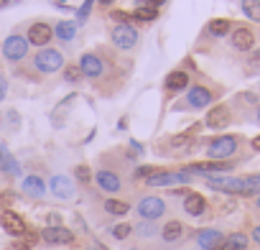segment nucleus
<instances>
[{"label": "nucleus", "instance_id": "obj_39", "mask_svg": "<svg viewBox=\"0 0 260 250\" xmlns=\"http://www.w3.org/2000/svg\"><path fill=\"white\" fill-rule=\"evenodd\" d=\"M46 222H49L46 227H61V217H59L56 212H51V214L46 217Z\"/></svg>", "mask_w": 260, "mask_h": 250}, {"label": "nucleus", "instance_id": "obj_44", "mask_svg": "<svg viewBox=\"0 0 260 250\" xmlns=\"http://www.w3.org/2000/svg\"><path fill=\"white\" fill-rule=\"evenodd\" d=\"M242 100H245V102H257V95H255V92H245Z\"/></svg>", "mask_w": 260, "mask_h": 250}, {"label": "nucleus", "instance_id": "obj_17", "mask_svg": "<svg viewBox=\"0 0 260 250\" xmlns=\"http://www.w3.org/2000/svg\"><path fill=\"white\" fill-rule=\"evenodd\" d=\"M49 189H51V194L56 197V199H72L74 197V184H72V179L69 176H54L51 181H49Z\"/></svg>", "mask_w": 260, "mask_h": 250}, {"label": "nucleus", "instance_id": "obj_9", "mask_svg": "<svg viewBox=\"0 0 260 250\" xmlns=\"http://www.w3.org/2000/svg\"><path fill=\"white\" fill-rule=\"evenodd\" d=\"M0 225H3V230H6L8 235H13V237H23V235L28 232L26 220H23L21 214H16L13 209H3V212H0Z\"/></svg>", "mask_w": 260, "mask_h": 250}, {"label": "nucleus", "instance_id": "obj_49", "mask_svg": "<svg viewBox=\"0 0 260 250\" xmlns=\"http://www.w3.org/2000/svg\"><path fill=\"white\" fill-rule=\"evenodd\" d=\"M255 117H257V122H260V102H257V110H255Z\"/></svg>", "mask_w": 260, "mask_h": 250}, {"label": "nucleus", "instance_id": "obj_11", "mask_svg": "<svg viewBox=\"0 0 260 250\" xmlns=\"http://www.w3.org/2000/svg\"><path fill=\"white\" fill-rule=\"evenodd\" d=\"M230 120H232L230 107H227V105H214V107L207 112L204 125H207V128H212V131H224L227 125H230Z\"/></svg>", "mask_w": 260, "mask_h": 250}, {"label": "nucleus", "instance_id": "obj_25", "mask_svg": "<svg viewBox=\"0 0 260 250\" xmlns=\"http://www.w3.org/2000/svg\"><path fill=\"white\" fill-rule=\"evenodd\" d=\"M232 21L230 18H212L209 23H207V34L209 36H214V39H222V36H227V34H232Z\"/></svg>", "mask_w": 260, "mask_h": 250}, {"label": "nucleus", "instance_id": "obj_5", "mask_svg": "<svg viewBox=\"0 0 260 250\" xmlns=\"http://www.w3.org/2000/svg\"><path fill=\"white\" fill-rule=\"evenodd\" d=\"M3 56L8 59V61H23L26 56H28V41L23 39V36H18V34H13V36H8L6 41H3Z\"/></svg>", "mask_w": 260, "mask_h": 250}, {"label": "nucleus", "instance_id": "obj_48", "mask_svg": "<svg viewBox=\"0 0 260 250\" xmlns=\"http://www.w3.org/2000/svg\"><path fill=\"white\" fill-rule=\"evenodd\" d=\"M6 6H11V0H0V8H6Z\"/></svg>", "mask_w": 260, "mask_h": 250}, {"label": "nucleus", "instance_id": "obj_19", "mask_svg": "<svg viewBox=\"0 0 260 250\" xmlns=\"http://www.w3.org/2000/svg\"><path fill=\"white\" fill-rule=\"evenodd\" d=\"M0 171H6L11 176H21V164L16 161V156L8 151L6 143H0Z\"/></svg>", "mask_w": 260, "mask_h": 250}, {"label": "nucleus", "instance_id": "obj_38", "mask_svg": "<svg viewBox=\"0 0 260 250\" xmlns=\"http://www.w3.org/2000/svg\"><path fill=\"white\" fill-rule=\"evenodd\" d=\"M156 171H158L156 166H141V169H136V174H133V176H136V179H148V176H151V174H156Z\"/></svg>", "mask_w": 260, "mask_h": 250}, {"label": "nucleus", "instance_id": "obj_27", "mask_svg": "<svg viewBox=\"0 0 260 250\" xmlns=\"http://www.w3.org/2000/svg\"><path fill=\"white\" fill-rule=\"evenodd\" d=\"M191 141H194V133H191V131H184V133H176V136L169 141V148H171L174 153H179V151H186V148L191 146Z\"/></svg>", "mask_w": 260, "mask_h": 250}, {"label": "nucleus", "instance_id": "obj_8", "mask_svg": "<svg viewBox=\"0 0 260 250\" xmlns=\"http://www.w3.org/2000/svg\"><path fill=\"white\" fill-rule=\"evenodd\" d=\"M191 181V174H186L184 169L181 171H156L146 179L148 186H171V184H189Z\"/></svg>", "mask_w": 260, "mask_h": 250}, {"label": "nucleus", "instance_id": "obj_18", "mask_svg": "<svg viewBox=\"0 0 260 250\" xmlns=\"http://www.w3.org/2000/svg\"><path fill=\"white\" fill-rule=\"evenodd\" d=\"M184 212H186L189 217H202V214L207 212V199H204L202 194H197V192H189V194L184 197Z\"/></svg>", "mask_w": 260, "mask_h": 250}, {"label": "nucleus", "instance_id": "obj_2", "mask_svg": "<svg viewBox=\"0 0 260 250\" xmlns=\"http://www.w3.org/2000/svg\"><path fill=\"white\" fill-rule=\"evenodd\" d=\"M34 67H36V72L54 74V72H59V69L64 67V54L46 46V49H41V51L34 54Z\"/></svg>", "mask_w": 260, "mask_h": 250}, {"label": "nucleus", "instance_id": "obj_40", "mask_svg": "<svg viewBox=\"0 0 260 250\" xmlns=\"http://www.w3.org/2000/svg\"><path fill=\"white\" fill-rule=\"evenodd\" d=\"M8 97V82H6V77L0 74V102H3Z\"/></svg>", "mask_w": 260, "mask_h": 250}, {"label": "nucleus", "instance_id": "obj_35", "mask_svg": "<svg viewBox=\"0 0 260 250\" xmlns=\"http://www.w3.org/2000/svg\"><path fill=\"white\" fill-rule=\"evenodd\" d=\"M92 6H94V0H84V3L77 8V23H84L92 13Z\"/></svg>", "mask_w": 260, "mask_h": 250}, {"label": "nucleus", "instance_id": "obj_12", "mask_svg": "<svg viewBox=\"0 0 260 250\" xmlns=\"http://www.w3.org/2000/svg\"><path fill=\"white\" fill-rule=\"evenodd\" d=\"M212 102H214V92H212L209 87H204V84H197V87H191V89L186 92V105L194 107V110H204V107H209Z\"/></svg>", "mask_w": 260, "mask_h": 250}, {"label": "nucleus", "instance_id": "obj_24", "mask_svg": "<svg viewBox=\"0 0 260 250\" xmlns=\"http://www.w3.org/2000/svg\"><path fill=\"white\" fill-rule=\"evenodd\" d=\"M161 240L164 242H179L181 237H184V225L179 222V220H171V222H166L164 227H161Z\"/></svg>", "mask_w": 260, "mask_h": 250}, {"label": "nucleus", "instance_id": "obj_29", "mask_svg": "<svg viewBox=\"0 0 260 250\" xmlns=\"http://www.w3.org/2000/svg\"><path fill=\"white\" fill-rule=\"evenodd\" d=\"M240 8L250 21L260 23V0H240Z\"/></svg>", "mask_w": 260, "mask_h": 250}, {"label": "nucleus", "instance_id": "obj_45", "mask_svg": "<svg viewBox=\"0 0 260 250\" xmlns=\"http://www.w3.org/2000/svg\"><path fill=\"white\" fill-rule=\"evenodd\" d=\"M250 146H252V151H257V153H260V136H255V138L250 141Z\"/></svg>", "mask_w": 260, "mask_h": 250}, {"label": "nucleus", "instance_id": "obj_3", "mask_svg": "<svg viewBox=\"0 0 260 250\" xmlns=\"http://www.w3.org/2000/svg\"><path fill=\"white\" fill-rule=\"evenodd\" d=\"M207 186H209V189H214V192H224V194L247 197L245 179H237V176H207Z\"/></svg>", "mask_w": 260, "mask_h": 250}, {"label": "nucleus", "instance_id": "obj_50", "mask_svg": "<svg viewBox=\"0 0 260 250\" xmlns=\"http://www.w3.org/2000/svg\"><path fill=\"white\" fill-rule=\"evenodd\" d=\"M141 3H143V6H148V3H151V0H138V6H141Z\"/></svg>", "mask_w": 260, "mask_h": 250}, {"label": "nucleus", "instance_id": "obj_13", "mask_svg": "<svg viewBox=\"0 0 260 250\" xmlns=\"http://www.w3.org/2000/svg\"><path fill=\"white\" fill-rule=\"evenodd\" d=\"M39 237L46 242V245H69V242H74V232L69 230V227H44L41 232H39Z\"/></svg>", "mask_w": 260, "mask_h": 250}, {"label": "nucleus", "instance_id": "obj_23", "mask_svg": "<svg viewBox=\"0 0 260 250\" xmlns=\"http://www.w3.org/2000/svg\"><path fill=\"white\" fill-rule=\"evenodd\" d=\"M164 87H166L169 92H184V89L189 87V74L181 72V69H176V72H171V74L164 79Z\"/></svg>", "mask_w": 260, "mask_h": 250}, {"label": "nucleus", "instance_id": "obj_32", "mask_svg": "<svg viewBox=\"0 0 260 250\" xmlns=\"http://www.w3.org/2000/svg\"><path fill=\"white\" fill-rule=\"evenodd\" d=\"M110 232H112V237H115V240H125V237H130V232H133V225L120 222V225H115Z\"/></svg>", "mask_w": 260, "mask_h": 250}, {"label": "nucleus", "instance_id": "obj_21", "mask_svg": "<svg viewBox=\"0 0 260 250\" xmlns=\"http://www.w3.org/2000/svg\"><path fill=\"white\" fill-rule=\"evenodd\" d=\"M21 189H23V194H28V197H34V199H41V197L46 194V184H44V179L36 176V174L26 176L23 184H21Z\"/></svg>", "mask_w": 260, "mask_h": 250}, {"label": "nucleus", "instance_id": "obj_30", "mask_svg": "<svg viewBox=\"0 0 260 250\" xmlns=\"http://www.w3.org/2000/svg\"><path fill=\"white\" fill-rule=\"evenodd\" d=\"M133 18H136V21H143V23H148V21H156V18H158V8L138 6V8L133 11Z\"/></svg>", "mask_w": 260, "mask_h": 250}, {"label": "nucleus", "instance_id": "obj_42", "mask_svg": "<svg viewBox=\"0 0 260 250\" xmlns=\"http://www.w3.org/2000/svg\"><path fill=\"white\" fill-rule=\"evenodd\" d=\"M8 250H31V245H28V242H23V240H21V242H13V245H11V247H8Z\"/></svg>", "mask_w": 260, "mask_h": 250}, {"label": "nucleus", "instance_id": "obj_47", "mask_svg": "<svg viewBox=\"0 0 260 250\" xmlns=\"http://www.w3.org/2000/svg\"><path fill=\"white\" fill-rule=\"evenodd\" d=\"M94 250H110V247H105V245H100V242H94Z\"/></svg>", "mask_w": 260, "mask_h": 250}, {"label": "nucleus", "instance_id": "obj_43", "mask_svg": "<svg viewBox=\"0 0 260 250\" xmlns=\"http://www.w3.org/2000/svg\"><path fill=\"white\" fill-rule=\"evenodd\" d=\"M252 240H255V245H260V225H255L252 227V235H250Z\"/></svg>", "mask_w": 260, "mask_h": 250}, {"label": "nucleus", "instance_id": "obj_37", "mask_svg": "<svg viewBox=\"0 0 260 250\" xmlns=\"http://www.w3.org/2000/svg\"><path fill=\"white\" fill-rule=\"evenodd\" d=\"M247 74H260V49L250 56V61H247Z\"/></svg>", "mask_w": 260, "mask_h": 250}, {"label": "nucleus", "instance_id": "obj_20", "mask_svg": "<svg viewBox=\"0 0 260 250\" xmlns=\"http://www.w3.org/2000/svg\"><path fill=\"white\" fill-rule=\"evenodd\" d=\"M222 240H224V235H222L219 230H214V227L197 232V242H199L202 250H217V245H219Z\"/></svg>", "mask_w": 260, "mask_h": 250}, {"label": "nucleus", "instance_id": "obj_41", "mask_svg": "<svg viewBox=\"0 0 260 250\" xmlns=\"http://www.w3.org/2000/svg\"><path fill=\"white\" fill-rule=\"evenodd\" d=\"M112 18H115L117 23H127V21H130V16H127V13H120V11H115V13H112Z\"/></svg>", "mask_w": 260, "mask_h": 250}, {"label": "nucleus", "instance_id": "obj_14", "mask_svg": "<svg viewBox=\"0 0 260 250\" xmlns=\"http://www.w3.org/2000/svg\"><path fill=\"white\" fill-rule=\"evenodd\" d=\"M230 39H232V46L237 51H250L255 46V31L247 28V26H235L232 34H230Z\"/></svg>", "mask_w": 260, "mask_h": 250}, {"label": "nucleus", "instance_id": "obj_28", "mask_svg": "<svg viewBox=\"0 0 260 250\" xmlns=\"http://www.w3.org/2000/svg\"><path fill=\"white\" fill-rule=\"evenodd\" d=\"M105 212L107 214H112V217H122V214H127L130 212V204L127 202H122V199H105Z\"/></svg>", "mask_w": 260, "mask_h": 250}, {"label": "nucleus", "instance_id": "obj_51", "mask_svg": "<svg viewBox=\"0 0 260 250\" xmlns=\"http://www.w3.org/2000/svg\"><path fill=\"white\" fill-rule=\"evenodd\" d=\"M257 209H260V197H257Z\"/></svg>", "mask_w": 260, "mask_h": 250}, {"label": "nucleus", "instance_id": "obj_6", "mask_svg": "<svg viewBox=\"0 0 260 250\" xmlns=\"http://www.w3.org/2000/svg\"><path fill=\"white\" fill-rule=\"evenodd\" d=\"M138 214H141V220H146V222H156L158 217L166 214V202H164L161 197H143V199L138 202Z\"/></svg>", "mask_w": 260, "mask_h": 250}, {"label": "nucleus", "instance_id": "obj_10", "mask_svg": "<svg viewBox=\"0 0 260 250\" xmlns=\"http://www.w3.org/2000/svg\"><path fill=\"white\" fill-rule=\"evenodd\" d=\"M54 39V28L46 23V21H34L31 26H28V36H26V41L28 44H34V46H44L46 49V44Z\"/></svg>", "mask_w": 260, "mask_h": 250}, {"label": "nucleus", "instance_id": "obj_33", "mask_svg": "<svg viewBox=\"0 0 260 250\" xmlns=\"http://www.w3.org/2000/svg\"><path fill=\"white\" fill-rule=\"evenodd\" d=\"M61 77H64V82L77 84V82H79L84 74H82V69H79V67H64V74H61Z\"/></svg>", "mask_w": 260, "mask_h": 250}, {"label": "nucleus", "instance_id": "obj_15", "mask_svg": "<svg viewBox=\"0 0 260 250\" xmlns=\"http://www.w3.org/2000/svg\"><path fill=\"white\" fill-rule=\"evenodd\" d=\"M79 69H82V74L84 77H89V79H97V77H102L105 74V61L97 56V54H84L82 59H79V64H77Z\"/></svg>", "mask_w": 260, "mask_h": 250}, {"label": "nucleus", "instance_id": "obj_4", "mask_svg": "<svg viewBox=\"0 0 260 250\" xmlns=\"http://www.w3.org/2000/svg\"><path fill=\"white\" fill-rule=\"evenodd\" d=\"M110 39L117 49L127 51V49H133L138 44V28L133 23H117L112 31H110Z\"/></svg>", "mask_w": 260, "mask_h": 250}, {"label": "nucleus", "instance_id": "obj_22", "mask_svg": "<svg viewBox=\"0 0 260 250\" xmlns=\"http://www.w3.org/2000/svg\"><path fill=\"white\" fill-rule=\"evenodd\" d=\"M247 245H250V237L245 232H232V235H224L217 250H247Z\"/></svg>", "mask_w": 260, "mask_h": 250}, {"label": "nucleus", "instance_id": "obj_26", "mask_svg": "<svg viewBox=\"0 0 260 250\" xmlns=\"http://www.w3.org/2000/svg\"><path fill=\"white\" fill-rule=\"evenodd\" d=\"M54 36H59L61 41H72L77 36V21H59L54 26Z\"/></svg>", "mask_w": 260, "mask_h": 250}, {"label": "nucleus", "instance_id": "obj_46", "mask_svg": "<svg viewBox=\"0 0 260 250\" xmlns=\"http://www.w3.org/2000/svg\"><path fill=\"white\" fill-rule=\"evenodd\" d=\"M115 0H100V6H112Z\"/></svg>", "mask_w": 260, "mask_h": 250}, {"label": "nucleus", "instance_id": "obj_34", "mask_svg": "<svg viewBox=\"0 0 260 250\" xmlns=\"http://www.w3.org/2000/svg\"><path fill=\"white\" fill-rule=\"evenodd\" d=\"M136 232H138L141 237H153V235H158L161 230H158V227H156L153 222H146V220H143V222H141V225L136 227Z\"/></svg>", "mask_w": 260, "mask_h": 250}, {"label": "nucleus", "instance_id": "obj_7", "mask_svg": "<svg viewBox=\"0 0 260 250\" xmlns=\"http://www.w3.org/2000/svg\"><path fill=\"white\" fill-rule=\"evenodd\" d=\"M235 169V164L232 161H202V164H189L184 171L186 174H202V176H212V174H227V171H232Z\"/></svg>", "mask_w": 260, "mask_h": 250}, {"label": "nucleus", "instance_id": "obj_36", "mask_svg": "<svg viewBox=\"0 0 260 250\" xmlns=\"http://www.w3.org/2000/svg\"><path fill=\"white\" fill-rule=\"evenodd\" d=\"M74 174H77V179H79L82 184H89V181H92V171H89V166H84V164H82V166H77V169H74Z\"/></svg>", "mask_w": 260, "mask_h": 250}, {"label": "nucleus", "instance_id": "obj_16", "mask_svg": "<svg viewBox=\"0 0 260 250\" xmlns=\"http://www.w3.org/2000/svg\"><path fill=\"white\" fill-rule=\"evenodd\" d=\"M94 181H97V186H100L102 192H107V194H115V192L122 189L120 176H117L115 171H110V169H100V171L94 174Z\"/></svg>", "mask_w": 260, "mask_h": 250}, {"label": "nucleus", "instance_id": "obj_31", "mask_svg": "<svg viewBox=\"0 0 260 250\" xmlns=\"http://www.w3.org/2000/svg\"><path fill=\"white\" fill-rule=\"evenodd\" d=\"M245 179V189H247V197L257 194L260 197V174H250V176H242Z\"/></svg>", "mask_w": 260, "mask_h": 250}, {"label": "nucleus", "instance_id": "obj_1", "mask_svg": "<svg viewBox=\"0 0 260 250\" xmlns=\"http://www.w3.org/2000/svg\"><path fill=\"white\" fill-rule=\"evenodd\" d=\"M240 148V138L237 136H219L214 141H209L207 146V156L212 161H230Z\"/></svg>", "mask_w": 260, "mask_h": 250}]
</instances>
